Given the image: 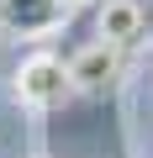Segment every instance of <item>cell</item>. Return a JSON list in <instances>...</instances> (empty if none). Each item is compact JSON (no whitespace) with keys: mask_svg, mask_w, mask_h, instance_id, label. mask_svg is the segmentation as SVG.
<instances>
[{"mask_svg":"<svg viewBox=\"0 0 153 158\" xmlns=\"http://www.w3.org/2000/svg\"><path fill=\"white\" fill-rule=\"evenodd\" d=\"M74 11V0H0V27H6L11 37H53Z\"/></svg>","mask_w":153,"mask_h":158,"instance_id":"7a4b0ae2","label":"cell"},{"mask_svg":"<svg viewBox=\"0 0 153 158\" xmlns=\"http://www.w3.org/2000/svg\"><path fill=\"white\" fill-rule=\"evenodd\" d=\"M116 69H121V48H116V42H106V37H95L79 58L69 63V79H74V85H106Z\"/></svg>","mask_w":153,"mask_h":158,"instance_id":"3957f363","label":"cell"},{"mask_svg":"<svg viewBox=\"0 0 153 158\" xmlns=\"http://www.w3.org/2000/svg\"><path fill=\"white\" fill-rule=\"evenodd\" d=\"M142 32V0H100V37L127 48Z\"/></svg>","mask_w":153,"mask_h":158,"instance_id":"277c9868","label":"cell"},{"mask_svg":"<svg viewBox=\"0 0 153 158\" xmlns=\"http://www.w3.org/2000/svg\"><path fill=\"white\" fill-rule=\"evenodd\" d=\"M74 90V79H69V63L53 58V53H27L21 69H16V100L32 106V111H53L63 106V95Z\"/></svg>","mask_w":153,"mask_h":158,"instance_id":"6da1fadb","label":"cell"}]
</instances>
